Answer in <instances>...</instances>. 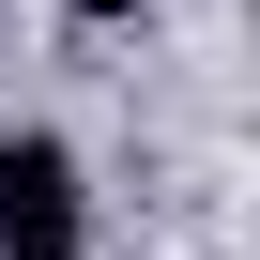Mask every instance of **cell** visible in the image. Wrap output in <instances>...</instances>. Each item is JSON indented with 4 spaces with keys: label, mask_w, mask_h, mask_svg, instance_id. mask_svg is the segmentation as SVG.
Here are the masks:
<instances>
[{
    "label": "cell",
    "mask_w": 260,
    "mask_h": 260,
    "mask_svg": "<svg viewBox=\"0 0 260 260\" xmlns=\"http://www.w3.org/2000/svg\"><path fill=\"white\" fill-rule=\"evenodd\" d=\"M0 260H92V199L61 138H0Z\"/></svg>",
    "instance_id": "1"
},
{
    "label": "cell",
    "mask_w": 260,
    "mask_h": 260,
    "mask_svg": "<svg viewBox=\"0 0 260 260\" xmlns=\"http://www.w3.org/2000/svg\"><path fill=\"white\" fill-rule=\"evenodd\" d=\"M61 16H77V31H122V16H138V0H61Z\"/></svg>",
    "instance_id": "2"
}]
</instances>
